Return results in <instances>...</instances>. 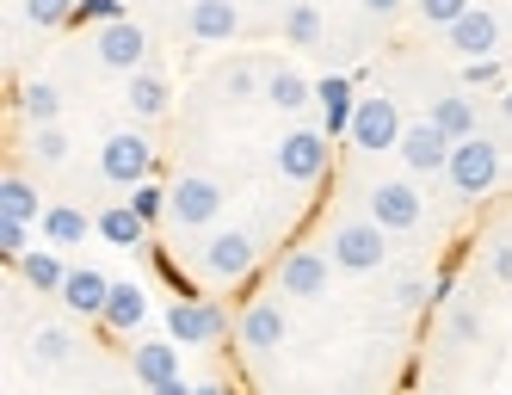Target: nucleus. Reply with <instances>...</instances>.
<instances>
[{"label": "nucleus", "mask_w": 512, "mask_h": 395, "mask_svg": "<svg viewBox=\"0 0 512 395\" xmlns=\"http://www.w3.org/2000/svg\"><path fill=\"white\" fill-rule=\"evenodd\" d=\"M327 260L340 272H377L389 260V229L377 217H340L327 235Z\"/></svg>", "instance_id": "f257e3e1"}, {"label": "nucleus", "mask_w": 512, "mask_h": 395, "mask_svg": "<svg viewBox=\"0 0 512 395\" xmlns=\"http://www.w3.org/2000/svg\"><path fill=\"white\" fill-rule=\"evenodd\" d=\"M272 161H278V173L290 179V186H321L327 179V161H334V136L327 130H284V142L272 149Z\"/></svg>", "instance_id": "f03ea898"}, {"label": "nucleus", "mask_w": 512, "mask_h": 395, "mask_svg": "<svg viewBox=\"0 0 512 395\" xmlns=\"http://www.w3.org/2000/svg\"><path fill=\"white\" fill-rule=\"evenodd\" d=\"M401 130H408L401 105H395L389 93H364V99H358V112H352L346 142H352L358 155H383V149H395V142H401Z\"/></svg>", "instance_id": "7ed1b4c3"}, {"label": "nucleus", "mask_w": 512, "mask_h": 395, "mask_svg": "<svg viewBox=\"0 0 512 395\" xmlns=\"http://www.w3.org/2000/svg\"><path fill=\"white\" fill-rule=\"evenodd\" d=\"M99 179H112V186H142V179H155V142L142 130H112L99 142Z\"/></svg>", "instance_id": "20e7f679"}, {"label": "nucleus", "mask_w": 512, "mask_h": 395, "mask_svg": "<svg viewBox=\"0 0 512 395\" xmlns=\"http://www.w3.org/2000/svg\"><path fill=\"white\" fill-rule=\"evenodd\" d=\"M445 179H451L457 198L494 192V179H500V149H494L488 136H463L457 149H451V161H445Z\"/></svg>", "instance_id": "39448f33"}, {"label": "nucleus", "mask_w": 512, "mask_h": 395, "mask_svg": "<svg viewBox=\"0 0 512 395\" xmlns=\"http://www.w3.org/2000/svg\"><path fill=\"white\" fill-rule=\"evenodd\" d=\"M167 217H173L179 229H210L216 217H223V179H210V173L173 179V192H167Z\"/></svg>", "instance_id": "423d86ee"}, {"label": "nucleus", "mask_w": 512, "mask_h": 395, "mask_svg": "<svg viewBox=\"0 0 512 395\" xmlns=\"http://www.w3.org/2000/svg\"><path fill=\"white\" fill-rule=\"evenodd\" d=\"M364 217H377L389 235H408V229H420V217H426V198H420L414 179H377L371 198H364Z\"/></svg>", "instance_id": "0eeeda50"}, {"label": "nucleus", "mask_w": 512, "mask_h": 395, "mask_svg": "<svg viewBox=\"0 0 512 395\" xmlns=\"http://www.w3.org/2000/svg\"><path fill=\"white\" fill-rule=\"evenodd\" d=\"M253 266H260V235L253 229H216L210 247H204V272L223 278V284H241Z\"/></svg>", "instance_id": "6e6552de"}, {"label": "nucleus", "mask_w": 512, "mask_h": 395, "mask_svg": "<svg viewBox=\"0 0 512 395\" xmlns=\"http://www.w3.org/2000/svg\"><path fill=\"white\" fill-rule=\"evenodd\" d=\"M167 334L179 346H216V340H229V315H223V303L192 297V303H173L167 309Z\"/></svg>", "instance_id": "1a4fd4ad"}, {"label": "nucleus", "mask_w": 512, "mask_h": 395, "mask_svg": "<svg viewBox=\"0 0 512 395\" xmlns=\"http://www.w3.org/2000/svg\"><path fill=\"white\" fill-rule=\"evenodd\" d=\"M327 284H334V260L315 254V247H290V254L278 260V291L284 297L315 303V297H327Z\"/></svg>", "instance_id": "9d476101"}, {"label": "nucleus", "mask_w": 512, "mask_h": 395, "mask_svg": "<svg viewBox=\"0 0 512 395\" xmlns=\"http://www.w3.org/2000/svg\"><path fill=\"white\" fill-rule=\"evenodd\" d=\"M99 68H118V75H136L142 62H149V31H142L136 19H118V25H99Z\"/></svg>", "instance_id": "9b49d317"}, {"label": "nucleus", "mask_w": 512, "mask_h": 395, "mask_svg": "<svg viewBox=\"0 0 512 395\" xmlns=\"http://www.w3.org/2000/svg\"><path fill=\"white\" fill-rule=\"evenodd\" d=\"M451 149H457V142H451L445 130H438L432 118H414L408 130H401V142H395V155L408 161V173H445Z\"/></svg>", "instance_id": "f8f14e48"}, {"label": "nucleus", "mask_w": 512, "mask_h": 395, "mask_svg": "<svg viewBox=\"0 0 512 395\" xmlns=\"http://www.w3.org/2000/svg\"><path fill=\"white\" fill-rule=\"evenodd\" d=\"M445 44H451L463 62H488V56L500 50V19H494L488 7H469V13L445 31Z\"/></svg>", "instance_id": "ddd939ff"}, {"label": "nucleus", "mask_w": 512, "mask_h": 395, "mask_svg": "<svg viewBox=\"0 0 512 395\" xmlns=\"http://www.w3.org/2000/svg\"><path fill=\"white\" fill-rule=\"evenodd\" d=\"M105 303H112V278H105V272H93V266H75V272H68V284H62V309H68V315L99 321Z\"/></svg>", "instance_id": "4468645a"}, {"label": "nucleus", "mask_w": 512, "mask_h": 395, "mask_svg": "<svg viewBox=\"0 0 512 395\" xmlns=\"http://www.w3.org/2000/svg\"><path fill=\"white\" fill-rule=\"evenodd\" d=\"M235 334L247 352H278L284 346V309L278 303H247L241 321H235Z\"/></svg>", "instance_id": "2eb2a0df"}, {"label": "nucleus", "mask_w": 512, "mask_h": 395, "mask_svg": "<svg viewBox=\"0 0 512 395\" xmlns=\"http://www.w3.org/2000/svg\"><path fill=\"white\" fill-rule=\"evenodd\" d=\"M186 31L198 44H229L235 31H241V13H235V0H192V13H186Z\"/></svg>", "instance_id": "dca6fc26"}, {"label": "nucleus", "mask_w": 512, "mask_h": 395, "mask_svg": "<svg viewBox=\"0 0 512 395\" xmlns=\"http://www.w3.org/2000/svg\"><path fill=\"white\" fill-rule=\"evenodd\" d=\"M124 105H130V118H142V124L167 118V105H173V87H167V75H155V68H136V75H130V87H124Z\"/></svg>", "instance_id": "f3484780"}, {"label": "nucleus", "mask_w": 512, "mask_h": 395, "mask_svg": "<svg viewBox=\"0 0 512 395\" xmlns=\"http://www.w3.org/2000/svg\"><path fill=\"white\" fill-rule=\"evenodd\" d=\"M315 99H321V130L327 136H346L352 112H358V87L346 75H327V81H315Z\"/></svg>", "instance_id": "a211bd4d"}, {"label": "nucleus", "mask_w": 512, "mask_h": 395, "mask_svg": "<svg viewBox=\"0 0 512 395\" xmlns=\"http://www.w3.org/2000/svg\"><path fill=\"white\" fill-rule=\"evenodd\" d=\"M99 321L112 334H136L142 321H149V291H142V284H112V303H105Z\"/></svg>", "instance_id": "6ab92c4d"}, {"label": "nucleus", "mask_w": 512, "mask_h": 395, "mask_svg": "<svg viewBox=\"0 0 512 395\" xmlns=\"http://www.w3.org/2000/svg\"><path fill=\"white\" fill-rule=\"evenodd\" d=\"M44 198H38V186H31V179L25 173H7V179H0V217H7V223H44Z\"/></svg>", "instance_id": "aec40b11"}, {"label": "nucleus", "mask_w": 512, "mask_h": 395, "mask_svg": "<svg viewBox=\"0 0 512 395\" xmlns=\"http://www.w3.org/2000/svg\"><path fill=\"white\" fill-rule=\"evenodd\" d=\"M68 272H75V266H62V254H56V247H50V254H44V247H31V254L19 260V278L31 284V291H44V297H62Z\"/></svg>", "instance_id": "412c9836"}, {"label": "nucleus", "mask_w": 512, "mask_h": 395, "mask_svg": "<svg viewBox=\"0 0 512 395\" xmlns=\"http://www.w3.org/2000/svg\"><path fill=\"white\" fill-rule=\"evenodd\" d=\"M38 229H44L50 247H81V241L93 235V217H87V210H75V204H50Z\"/></svg>", "instance_id": "4be33fe9"}, {"label": "nucleus", "mask_w": 512, "mask_h": 395, "mask_svg": "<svg viewBox=\"0 0 512 395\" xmlns=\"http://www.w3.org/2000/svg\"><path fill=\"white\" fill-rule=\"evenodd\" d=\"M130 365H136V377L142 383H167V377H179V346H161V340H142V346H130Z\"/></svg>", "instance_id": "5701e85b"}, {"label": "nucleus", "mask_w": 512, "mask_h": 395, "mask_svg": "<svg viewBox=\"0 0 512 395\" xmlns=\"http://www.w3.org/2000/svg\"><path fill=\"white\" fill-rule=\"evenodd\" d=\"M426 118L445 130L451 142H463V136H475V99H463V93H438Z\"/></svg>", "instance_id": "b1692460"}, {"label": "nucleus", "mask_w": 512, "mask_h": 395, "mask_svg": "<svg viewBox=\"0 0 512 395\" xmlns=\"http://www.w3.org/2000/svg\"><path fill=\"white\" fill-rule=\"evenodd\" d=\"M93 229H99L105 241H112V247H142V235H149V223H142L130 204H105Z\"/></svg>", "instance_id": "393cba45"}, {"label": "nucleus", "mask_w": 512, "mask_h": 395, "mask_svg": "<svg viewBox=\"0 0 512 395\" xmlns=\"http://www.w3.org/2000/svg\"><path fill=\"white\" fill-rule=\"evenodd\" d=\"M266 99L278 105V112H290V118H297L303 112V105L315 99V87L297 75V68H272V75H266Z\"/></svg>", "instance_id": "a878e982"}, {"label": "nucleus", "mask_w": 512, "mask_h": 395, "mask_svg": "<svg viewBox=\"0 0 512 395\" xmlns=\"http://www.w3.org/2000/svg\"><path fill=\"white\" fill-rule=\"evenodd\" d=\"M19 112L31 118V130H38V124H56V118H62V87H56V81H25V87H19Z\"/></svg>", "instance_id": "bb28decb"}, {"label": "nucleus", "mask_w": 512, "mask_h": 395, "mask_svg": "<svg viewBox=\"0 0 512 395\" xmlns=\"http://www.w3.org/2000/svg\"><path fill=\"white\" fill-rule=\"evenodd\" d=\"M284 38L297 50H315L321 44V7H309V0H297V7L284 13Z\"/></svg>", "instance_id": "cd10ccee"}, {"label": "nucleus", "mask_w": 512, "mask_h": 395, "mask_svg": "<svg viewBox=\"0 0 512 395\" xmlns=\"http://www.w3.org/2000/svg\"><path fill=\"white\" fill-rule=\"evenodd\" d=\"M167 192H173V186H161V179H142V186H130V198H124V204H130L136 217L155 229V223L167 217Z\"/></svg>", "instance_id": "c85d7f7f"}, {"label": "nucleus", "mask_w": 512, "mask_h": 395, "mask_svg": "<svg viewBox=\"0 0 512 395\" xmlns=\"http://www.w3.org/2000/svg\"><path fill=\"white\" fill-rule=\"evenodd\" d=\"M25 149H31V161H44V167H62V161H68V130H62V124H38V130H31V142H25Z\"/></svg>", "instance_id": "c756f323"}, {"label": "nucleus", "mask_w": 512, "mask_h": 395, "mask_svg": "<svg viewBox=\"0 0 512 395\" xmlns=\"http://www.w3.org/2000/svg\"><path fill=\"white\" fill-rule=\"evenodd\" d=\"M31 358H38V365H68V358H75V340L62 328H38L31 334Z\"/></svg>", "instance_id": "7c9ffc66"}, {"label": "nucleus", "mask_w": 512, "mask_h": 395, "mask_svg": "<svg viewBox=\"0 0 512 395\" xmlns=\"http://www.w3.org/2000/svg\"><path fill=\"white\" fill-rule=\"evenodd\" d=\"M75 7H81V0H25V19L56 31V25H75Z\"/></svg>", "instance_id": "2f4dec72"}, {"label": "nucleus", "mask_w": 512, "mask_h": 395, "mask_svg": "<svg viewBox=\"0 0 512 395\" xmlns=\"http://www.w3.org/2000/svg\"><path fill=\"white\" fill-rule=\"evenodd\" d=\"M414 7H420V19L426 25H438V31H451L463 13H469V0H414Z\"/></svg>", "instance_id": "473e14b6"}, {"label": "nucleus", "mask_w": 512, "mask_h": 395, "mask_svg": "<svg viewBox=\"0 0 512 395\" xmlns=\"http://www.w3.org/2000/svg\"><path fill=\"white\" fill-rule=\"evenodd\" d=\"M31 254V223H7V217H0V260H25Z\"/></svg>", "instance_id": "72a5a7b5"}, {"label": "nucleus", "mask_w": 512, "mask_h": 395, "mask_svg": "<svg viewBox=\"0 0 512 395\" xmlns=\"http://www.w3.org/2000/svg\"><path fill=\"white\" fill-rule=\"evenodd\" d=\"M124 19V0H81V7H75V25H118Z\"/></svg>", "instance_id": "f704fd0d"}, {"label": "nucleus", "mask_w": 512, "mask_h": 395, "mask_svg": "<svg viewBox=\"0 0 512 395\" xmlns=\"http://www.w3.org/2000/svg\"><path fill=\"white\" fill-rule=\"evenodd\" d=\"M223 93H229V99H253V93H260V68L229 62V68H223Z\"/></svg>", "instance_id": "c9c22d12"}, {"label": "nucleus", "mask_w": 512, "mask_h": 395, "mask_svg": "<svg viewBox=\"0 0 512 395\" xmlns=\"http://www.w3.org/2000/svg\"><path fill=\"white\" fill-rule=\"evenodd\" d=\"M155 272H161V278H167V291H173V297H179V303H192V297H198V284H192V278H186V272H179V266H173V260H167V254H161V247H155Z\"/></svg>", "instance_id": "e433bc0d"}, {"label": "nucleus", "mask_w": 512, "mask_h": 395, "mask_svg": "<svg viewBox=\"0 0 512 395\" xmlns=\"http://www.w3.org/2000/svg\"><path fill=\"white\" fill-rule=\"evenodd\" d=\"M445 328H451V340H457V346H469L475 334H482V315H475V309H451Z\"/></svg>", "instance_id": "4c0bfd02"}, {"label": "nucleus", "mask_w": 512, "mask_h": 395, "mask_svg": "<svg viewBox=\"0 0 512 395\" xmlns=\"http://www.w3.org/2000/svg\"><path fill=\"white\" fill-rule=\"evenodd\" d=\"M426 297H432V284H420V278H401L395 284V303L401 309H426Z\"/></svg>", "instance_id": "58836bf2"}, {"label": "nucleus", "mask_w": 512, "mask_h": 395, "mask_svg": "<svg viewBox=\"0 0 512 395\" xmlns=\"http://www.w3.org/2000/svg\"><path fill=\"white\" fill-rule=\"evenodd\" d=\"M463 81H469V87H500V56L469 62V68H463Z\"/></svg>", "instance_id": "ea45409f"}, {"label": "nucleus", "mask_w": 512, "mask_h": 395, "mask_svg": "<svg viewBox=\"0 0 512 395\" xmlns=\"http://www.w3.org/2000/svg\"><path fill=\"white\" fill-rule=\"evenodd\" d=\"M451 297H457V278H451V272H438V278H432V297H426V309H451Z\"/></svg>", "instance_id": "a19ab883"}, {"label": "nucleus", "mask_w": 512, "mask_h": 395, "mask_svg": "<svg viewBox=\"0 0 512 395\" xmlns=\"http://www.w3.org/2000/svg\"><path fill=\"white\" fill-rule=\"evenodd\" d=\"M488 266H494V278H500V284H512V241H500V247H494Z\"/></svg>", "instance_id": "79ce46f5"}, {"label": "nucleus", "mask_w": 512, "mask_h": 395, "mask_svg": "<svg viewBox=\"0 0 512 395\" xmlns=\"http://www.w3.org/2000/svg\"><path fill=\"white\" fill-rule=\"evenodd\" d=\"M358 7L371 13V19H395V13H401V0H358Z\"/></svg>", "instance_id": "37998d69"}, {"label": "nucleus", "mask_w": 512, "mask_h": 395, "mask_svg": "<svg viewBox=\"0 0 512 395\" xmlns=\"http://www.w3.org/2000/svg\"><path fill=\"white\" fill-rule=\"evenodd\" d=\"M149 395H192V383H179V377H167V383H155Z\"/></svg>", "instance_id": "c03bdc74"}, {"label": "nucleus", "mask_w": 512, "mask_h": 395, "mask_svg": "<svg viewBox=\"0 0 512 395\" xmlns=\"http://www.w3.org/2000/svg\"><path fill=\"white\" fill-rule=\"evenodd\" d=\"M192 395H229V389H223V383H198Z\"/></svg>", "instance_id": "a18cd8bd"}, {"label": "nucleus", "mask_w": 512, "mask_h": 395, "mask_svg": "<svg viewBox=\"0 0 512 395\" xmlns=\"http://www.w3.org/2000/svg\"><path fill=\"white\" fill-rule=\"evenodd\" d=\"M500 118H506V124H512V87H506V93H500Z\"/></svg>", "instance_id": "49530a36"}, {"label": "nucleus", "mask_w": 512, "mask_h": 395, "mask_svg": "<svg viewBox=\"0 0 512 395\" xmlns=\"http://www.w3.org/2000/svg\"><path fill=\"white\" fill-rule=\"evenodd\" d=\"M327 395H352V389H327Z\"/></svg>", "instance_id": "de8ad7c7"}]
</instances>
